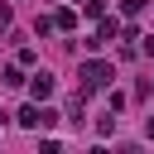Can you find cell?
Masks as SVG:
<instances>
[{"label":"cell","instance_id":"obj_9","mask_svg":"<svg viewBox=\"0 0 154 154\" xmlns=\"http://www.w3.org/2000/svg\"><path fill=\"white\" fill-rule=\"evenodd\" d=\"M5 29H10V5L0 0V34H5Z\"/></svg>","mask_w":154,"mask_h":154},{"label":"cell","instance_id":"obj_10","mask_svg":"<svg viewBox=\"0 0 154 154\" xmlns=\"http://www.w3.org/2000/svg\"><path fill=\"white\" fill-rule=\"evenodd\" d=\"M144 135H149V140H154V116H149V125H144Z\"/></svg>","mask_w":154,"mask_h":154},{"label":"cell","instance_id":"obj_8","mask_svg":"<svg viewBox=\"0 0 154 154\" xmlns=\"http://www.w3.org/2000/svg\"><path fill=\"white\" fill-rule=\"evenodd\" d=\"M120 5H125V14H140V10L149 5V0H120Z\"/></svg>","mask_w":154,"mask_h":154},{"label":"cell","instance_id":"obj_2","mask_svg":"<svg viewBox=\"0 0 154 154\" xmlns=\"http://www.w3.org/2000/svg\"><path fill=\"white\" fill-rule=\"evenodd\" d=\"M53 120H58V111H53V106H38V101L19 111V125H24V130H43V125H53Z\"/></svg>","mask_w":154,"mask_h":154},{"label":"cell","instance_id":"obj_1","mask_svg":"<svg viewBox=\"0 0 154 154\" xmlns=\"http://www.w3.org/2000/svg\"><path fill=\"white\" fill-rule=\"evenodd\" d=\"M77 77H82V87H77V91H82V96H91V91H106V87H111L116 67H111V63H96V58H87V63L77 67Z\"/></svg>","mask_w":154,"mask_h":154},{"label":"cell","instance_id":"obj_4","mask_svg":"<svg viewBox=\"0 0 154 154\" xmlns=\"http://www.w3.org/2000/svg\"><path fill=\"white\" fill-rule=\"evenodd\" d=\"M53 24H58V29H77V10H58Z\"/></svg>","mask_w":154,"mask_h":154},{"label":"cell","instance_id":"obj_5","mask_svg":"<svg viewBox=\"0 0 154 154\" xmlns=\"http://www.w3.org/2000/svg\"><path fill=\"white\" fill-rule=\"evenodd\" d=\"M96 38H116V19H106V14H101V24H96Z\"/></svg>","mask_w":154,"mask_h":154},{"label":"cell","instance_id":"obj_7","mask_svg":"<svg viewBox=\"0 0 154 154\" xmlns=\"http://www.w3.org/2000/svg\"><path fill=\"white\" fill-rule=\"evenodd\" d=\"M82 10H87V14H91V19H101V14H106V0H87V5H82Z\"/></svg>","mask_w":154,"mask_h":154},{"label":"cell","instance_id":"obj_6","mask_svg":"<svg viewBox=\"0 0 154 154\" xmlns=\"http://www.w3.org/2000/svg\"><path fill=\"white\" fill-rule=\"evenodd\" d=\"M116 120H120V111H111V116H101V120H96V130H101V135H111V130H116Z\"/></svg>","mask_w":154,"mask_h":154},{"label":"cell","instance_id":"obj_3","mask_svg":"<svg viewBox=\"0 0 154 154\" xmlns=\"http://www.w3.org/2000/svg\"><path fill=\"white\" fill-rule=\"evenodd\" d=\"M29 96H34V101H48V96H53V72H34V77H29Z\"/></svg>","mask_w":154,"mask_h":154}]
</instances>
